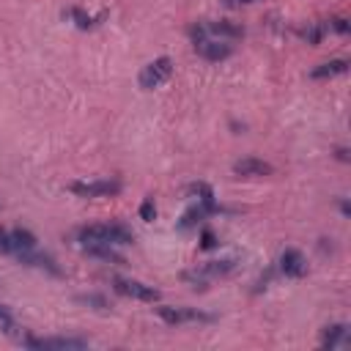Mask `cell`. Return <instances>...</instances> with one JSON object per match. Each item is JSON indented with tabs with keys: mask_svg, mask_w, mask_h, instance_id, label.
Returning <instances> with one entry per match:
<instances>
[{
	"mask_svg": "<svg viewBox=\"0 0 351 351\" xmlns=\"http://www.w3.org/2000/svg\"><path fill=\"white\" fill-rule=\"evenodd\" d=\"M307 44H321L326 36H329V30H326V19H321V22H307L304 27H299L296 30Z\"/></svg>",
	"mask_w": 351,
	"mask_h": 351,
	"instance_id": "2e32d148",
	"label": "cell"
},
{
	"mask_svg": "<svg viewBox=\"0 0 351 351\" xmlns=\"http://www.w3.org/2000/svg\"><path fill=\"white\" fill-rule=\"evenodd\" d=\"M346 340H348V326H346V324H332V326H326L324 335H321V346H326V348L346 346Z\"/></svg>",
	"mask_w": 351,
	"mask_h": 351,
	"instance_id": "9a60e30c",
	"label": "cell"
},
{
	"mask_svg": "<svg viewBox=\"0 0 351 351\" xmlns=\"http://www.w3.org/2000/svg\"><path fill=\"white\" fill-rule=\"evenodd\" d=\"M348 19L346 16H332V19H326V30H329V36L335 33V36H346L348 33Z\"/></svg>",
	"mask_w": 351,
	"mask_h": 351,
	"instance_id": "d6986e66",
	"label": "cell"
},
{
	"mask_svg": "<svg viewBox=\"0 0 351 351\" xmlns=\"http://www.w3.org/2000/svg\"><path fill=\"white\" fill-rule=\"evenodd\" d=\"M112 291L126 296V299H137V302H159V291L154 285H145L140 280H129V277H112Z\"/></svg>",
	"mask_w": 351,
	"mask_h": 351,
	"instance_id": "8992f818",
	"label": "cell"
},
{
	"mask_svg": "<svg viewBox=\"0 0 351 351\" xmlns=\"http://www.w3.org/2000/svg\"><path fill=\"white\" fill-rule=\"evenodd\" d=\"M203 219H206V208L195 203L192 208H186V211H184V217L178 219V228H181V230H189V228H197Z\"/></svg>",
	"mask_w": 351,
	"mask_h": 351,
	"instance_id": "ac0fdd59",
	"label": "cell"
},
{
	"mask_svg": "<svg viewBox=\"0 0 351 351\" xmlns=\"http://www.w3.org/2000/svg\"><path fill=\"white\" fill-rule=\"evenodd\" d=\"M154 217H156V206H154L151 197H145V200L140 203V219H143V222H151Z\"/></svg>",
	"mask_w": 351,
	"mask_h": 351,
	"instance_id": "ffe728a7",
	"label": "cell"
},
{
	"mask_svg": "<svg viewBox=\"0 0 351 351\" xmlns=\"http://www.w3.org/2000/svg\"><path fill=\"white\" fill-rule=\"evenodd\" d=\"M69 192H74L77 197H112L121 192V181L118 178H88V181H71Z\"/></svg>",
	"mask_w": 351,
	"mask_h": 351,
	"instance_id": "5b68a950",
	"label": "cell"
},
{
	"mask_svg": "<svg viewBox=\"0 0 351 351\" xmlns=\"http://www.w3.org/2000/svg\"><path fill=\"white\" fill-rule=\"evenodd\" d=\"M233 269H236V258L206 261V263H200L197 269H192V271H184V274H181V280H184V282H189L192 288H206L211 280H217V277H225V274H230Z\"/></svg>",
	"mask_w": 351,
	"mask_h": 351,
	"instance_id": "7a4b0ae2",
	"label": "cell"
},
{
	"mask_svg": "<svg viewBox=\"0 0 351 351\" xmlns=\"http://www.w3.org/2000/svg\"><path fill=\"white\" fill-rule=\"evenodd\" d=\"M277 269L285 277H304L307 274V261H304V255L299 250H285L277 258Z\"/></svg>",
	"mask_w": 351,
	"mask_h": 351,
	"instance_id": "8fae6325",
	"label": "cell"
},
{
	"mask_svg": "<svg viewBox=\"0 0 351 351\" xmlns=\"http://www.w3.org/2000/svg\"><path fill=\"white\" fill-rule=\"evenodd\" d=\"M233 173L239 178H261V176H271L274 167L263 159H255V156H244L239 162H233Z\"/></svg>",
	"mask_w": 351,
	"mask_h": 351,
	"instance_id": "30bf717a",
	"label": "cell"
},
{
	"mask_svg": "<svg viewBox=\"0 0 351 351\" xmlns=\"http://www.w3.org/2000/svg\"><path fill=\"white\" fill-rule=\"evenodd\" d=\"M348 71V60L346 58H335V60H326L321 66H315L310 71L313 80H326V77H337V74H346Z\"/></svg>",
	"mask_w": 351,
	"mask_h": 351,
	"instance_id": "4fadbf2b",
	"label": "cell"
},
{
	"mask_svg": "<svg viewBox=\"0 0 351 351\" xmlns=\"http://www.w3.org/2000/svg\"><path fill=\"white\" fill-rule=\"evenodd\" d=\"M170 74H173V60L162 55V58H156V60H151V63L143 66L137 82H140L143 90H154V88H159Z\"/></svg>",
	"mask_w": 351,
	"mask_h": 351,
	"instance_id": "52a82bcc",
	"label": "cell"
},
{
	"mask_svg": "<svg viewBox=\"0 0 351 351\" xmlns=\"http://www.w3.org/2000/svg\"><path fill=\"white\" fill-rule=\"evenodd\" d=\"M156 315L170 324V326H184V324H211L214 315L211 313H203L197 307H173V304H162L156 307Z\"/></svg>",
	"mask_w": 351,
	"mask_h": 351,
	"instance_id": "277c9868",
	"label": "cell"
},
{
	"mask_svg": "<svg viewBox=\"0 0 351 351\" xmlns=\"http://www.w3.org/2000/svg\"><path fill=\"white\" fill-rule=\"evenodd\" d=\"M217 247V236L211 233V230H203V236H200V250H214Z\"/></svg>",
	"mask_w": 351,
	"mask_h": 351,
	"instance_id": "603a6c76",
	"label": "cell"
},
{
	"mask_svg": "<svg viewBox=\"0 0 351 351\" xmlns=\"http://www.w3.org/2000/svg\"><path fill=\"white\" fill-rule=\"evenodd\" d=\"M244 36V27L233 25V22H195L189 27V38L192 41H200V38H219V41H233V38H241Z\"/></svg>",
	"mask_w": 351,
	"mask_h": 351,
	"instance_id": "3957f363",
	"label": "cell"
},
{
	"mask_svg": "<svg viewBox=\"0 0 351 351\" xmlns=\"http://www.w3.org/2000/svg\"><path fill=\"white\" fill-rule=\"evenodd\" d=\"M19 343L22 346H27V348H60V351H66V348H88V340H82V337H19Z\"/></svg>",
	"mask_w": 351,
	"mask_h": 351,
	"instance_id": "ba28073f",
	"label": "cell"
},
{
	"mask_svg": "<svg viewBox=\"0 0 351 351\" xmlns=\"http://www.w3.org/2000/svg\"><path fill=\"white\" fill-rule=\"evenodd\" d=\"M80 244H110V247H123L134 241V230L121 225V222H99V225H85L77 230Z\"/></svg>",
	"mask_w": 351,
	"mask_h": 351,
	"instance_id": "6da1fadb",
	"label": "cell"
},
{
	"mask_svg": "<svg viewBox=\"0 0 351 351\" xmlns=\"http://www.w3.org/2000/svg\"><path fill=\"white\" fill-rule=\"evenodd\" d=\"M189 195H195V203H197V206H203V208H206V214H214V211H217L214 189H211L208 184H203V181L192 184V186H189Z\"/></svg>",
	"mask_w": 351,
	"mask_h": 351,
	"instance_id": "5bb4252c",
	"label": "cell"
},
{
	"mask_svg": "<svg viewBox=\"0 0 351 351\" xmlns=\"http://www.w3.org/2000/svg\"><path fill=\"white\" fill-rule=\"evenodd\" d=\"M5 236H8V230H5V228H0V252L5 250Z\"/></svg>",
	"mask_w": 351,
	"mask_h": 351,
	"instance_id": "cb8c5ba5",
	"label": "cell"
},
{
	"mask_svg": "<svg viewBox=\"0 0 351 351\" xmlns=\"http://www.w3.org/2000/svg\"><path fill=\"white\" fill-rule=\"evenodd\" d=\"M63 16H66L69 22H74V27H80V30H90V27H96V25L104 19V14H85L80 5L66 8Z\"/></svg>",
	"mask_w": 351,
	"mask_h": 351,
	"instance_id": "7c38bea8",
	"label": "cell"
},
{
	"mask_svg": "<svg viewBox=\"0 0 351 351\" xmlns=\"http://www.w3.org/2000/svg\"><path fill=\"white\" fill-rule=\"evenodd\" d=\"M82 252H88L90 258H99V261H110V263H123V258L115 252V247L110 244H80Z\"/></svg>",
	"mask_w": 351,
	"mask_h": 351,
	"instance_id": "e0dca14e",
	"label": "cell"
},
{
	"mask_svg": "<svg viewBox=\"0 0 351 351\" xmlns=\"http://www.w3.org/2000/svg\"><path fill=\"white\" fill-rule=\"evenodd\" d=\"M195 52L206 60H225L233 55V47L230 41H219V38H200L195 41Z\"/></svg>",
	"mask_w": 351,
	"mask_h": 351,
	"instance_id": "9c48e42d",
	"label": "cell"
},
{
	"mask_svg": "<svg viewBox=\"0 0 351 351\" xmlns=\"http://www.w3.org/2000/svg\"><path fill=\"white\" fill-rule=\"evenodd\" d=\"M80 302H85V304H93L96 310H104V307H110V304H107V299H104V296H96V293H90V296H80Z\"/></svg>",
	"mask_w": 351,
	"mask_h": 351,
	"instance_id": "7402d4cb",
	"label": "cell"
},
{
	"mask_svg": "<svg viewBox=\"0 0 351 351\" xmlns=\"http://www.w3.org/2000/svg\"><path fill=\"white\" fill-rule=\"evenodd\" d=\"M0 326H3L5 332L14 329V315H11V310H8L5 304H0Z\"/></svg>",
	"mask_w": 351,
	"mask_h": 351,
	"instance_id": "44dd1931",
	"label": "cell"
},
{
	"mask_svg": "<svg viewBox=\"0 0 351 351\" xmlns=\"http://www.w3.org/2000/svg\"><path fill=\"white\" fill-rule=\"evenodd\" d=\"M228 5H247V3H255V0H225Z\"/></svg>",
	"mask_w": 351,
	"mask_h": 351,
	"instance_id": "d4e9b609",
	"label": "cell"
}]
</instances>
